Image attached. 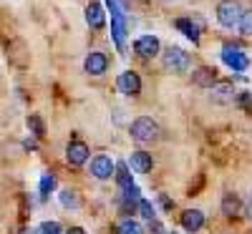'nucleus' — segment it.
Listing matches in <instances>:
<instances>
[{"label": "nucleus", "instance_id": "obj_21", "mask_svg": "<svg viewBox=\"0 0 252 234\" xmlns=\"http://www.w3.org/2000/svg\"><path fill=\"white\" fill-rule=\"evenodd\" d=\"M56 174H43V176H40V199H48V194H51V191L56 189Z\"/></svg>", "mask_w": 252, "mask_h": 234}, {"label": "nucleus", "instance_id": "obj_23", "mask_svg": "<svg viewBox=\"0 0 252 234\" xmlns=\"http://www.w3.org/2000/svg\"><path fill=\"white\" fill-rule=\"evenodd\" d=\"M136 211L141 214V219H146V222H154V219H157V209H154V204H152L149 199H141Z\"/></svg>", "mask_w": 252, "mask_h": 234}, {"label": "nucleus", "instance_id": "obj_13", "mask_svg": "<svg viewBox=\"0 0 252 234\" xmlns=\"http://www.w3.org/2000/svg\"><path fill=\"white\" fill-rule=\"evenodd\" d=\"M86 23L94 30H103V28H106V13H103V5L96 3V0H91V3L86 5Z\"/></svg>", "mask_w": 252, "mask_h": 234}, {"label": "nucleus", "instance_id": "obj_19", "mask_svg": "<svg viewBox=\"0 0 252 234\" xmlns=\"http://www.w3.org/2000/svg\"><path fill=\"white\" fill-rule=\"evenodd\" d=\"M116 184H119V189L121 191H126V189H131L134 186V181H131V169H129V164L126 161H121V164H116Z\"/></svg>", "mask_w": 252, "mask_h": 234}, {"label": "nucleus", "instance_id": "obj_28", "mask_svg": "<svg viewBox=\"0 0 252 234\" xmlns=\"http://www.w3.org/2000/svg\"><path fill=\"white\" fill-rule=\"evenodd\" d=\"M247 219L252 222V199H250V204H247Z\"/></svg>", "mask_w": 252, "mask_h": 234}, {"label": "nucleus", "instance_id": "obj_6", "mask_svg": "<svg viewBox=\"0 0 252 234\" xmlns=\"http://www.w3.org/2000/svg\"><path fill=\"white\" fill-rule=\"evenodd\" d=\"M174 26H177V30H182L189 40H192L194 46L199 43V38H202V33H204V20H202L199 15L177 18V20H174Z\"/></svg>", "mask_w": 252, "mask_h": 234}, {"label": "nucleus", "instance_id": "obj_22", "mask_svg": "<svg viewBox=\"0 0 252 234\" xmlns=\"http://www.w3.org/2000/svg\"><path fill=\"white\" fill-rule=\"evenodd\" d=\"M33 234H63V227H61V222L48 219V222H43V224H38Z\"/></svg>", "mask_w": 252, "mask_h": 234}, {"label": "nucleus", "instance_id": "obj_12", "mask_svg": "<svg viewBox=\"0 0 252 234\" xmlns=\"http://www.w3.org/2000/svg\"><path fill=\"white\" fill-rule=\"evenodd\" d=\"M209 98L217 101V103H232L237 98V91L229 81H217L212 88H209Z\"/></svg>", "mask_w": 252, "mask_h": 234}, {"label": "nucleus", "instance_id": "obj_17", "mask_svg": "<svg viewBox=\"0 0 252 234\" xmlns=\"http://www.w3.org/2000/svg\"><path fill=\"white\" fill-rule=\"evenodd\" d=\"M58 204H61L63 209H68V211H76V209L83 206V199H81V194H78L76 189L66 186V189L58 191Z\"/></svg>", "mask_w": 252, "mask_h": 234}, {"label": "nucleus", "instance_id": "obj_29", "mask_svg": "<svg viewBox=\"0 0 252 234\" xmlns=\"http://www.w3.org/2000/svg\"><path fill=\"white\" fill-rule=\"evenodd\" d=\"M166 3H177V0H166Z\"/></svg>", "mask_w": 252, "mask_h": 234}, {"label": "nucleus", "instance_id": "obj_3", "mask_svg": "<svg viewBox=\"0 0 252 234\" xmlns=\"http://www.w3.org/2000/svg\"><path fill=\"white\" fill-rule=\"evenodd\" d=\"M245 8L240 0H220L217 8H215V15H217V23L224 28V30H235L240 26V18H242Z\"/></svg>", "mask_w": 252, "mask_h": 234}, {"label": "nucleus", "instance_id": "obj_5", "mask_svg": "<svg viewBox=\"0 0 252 234\" xmlns=\"http://www.w3.org/2000/svg\"><path fill=\"white\" fill-rule=\"evenodd\" d=\"M91 176L96 181H109L111 176H116V161L109 154H96L91 159Z\"/></svg>", "mask_w": 252, "mask_h": 234}, {"label": "nucleus", "instance_id": "obj_15", "mask_svg": "<svg viewBox=\"0 0 252 234\" xmlns=\"http://www.w3.org/2000/svg\"><path fill=\"white\" fill-rule=\"evenodd\" d=\"M222 214L224 217H229V219H235V217H240L242 211H245V206H242V199L237 197V194H232V191H227V194L222 197Z\"/></svg>", "mask_w": 252, "mask_h": 234}, {"label": "nucleus", "instance_id": "obj_9", "mask_svg": "<svg viewBox=\"0 0 252 234\" xmlns=\"http://www.w3.org/2000/svg\"><path fill=\"white\" fill-rule=\"evenodd\" d=\"M116 86H119V91H121L124 96L136 98V96L141 93V78H139L136 71H124V73H119V78H116Z\"/></svg>", "mask_w": 252, "mask_h": 234}, {"label": "nucleus", "instance_id": "obj_26", "mask_svg": "<svg viewBox=\"0 0 252 234\" xmlns=\"http://www.w3.org/2000/svg\"><path fill=\"white\" fill-rule=\"evenodd\" d=\"M159 204H161L166 211H172V209H174V202H172L169 197H166V194H159Z\"/></svg>", "mask_w": 252, "mask_h": 234}, {"label": "nucleus", "instance_id": "obj_27", "mask_svg": "<svg viewBox=\"0 0 252 234\" xmlns=\"http://www.w3.org/2000/svg\"><path fill=\"white\" fill-rule=\"evenodd\" d=\"M66 234H86V232H83V229H81V227H71V229H68V232H66Z\"/></svg>", "mask_w": 252, "mask_h": 234}, {"label": "nucleus", "instance_id": "obj_10", "mask_svg": "<svg viewBox=\"0 0 252 234\" xmlns=\"http://www.w3.org/2000/svg\"><path fill=\"white\" fill-rule=\"evenodd\" d=\"M83 71L89 76H103L109 71V56L101 53V51H91L86 56V60H83Z\"/></svg>", "mask_w": 252, "mask_h": 234}, {"label": "nucleus", "instance_id": "obj_18", "mask_svg": "<svg viewBox=\"0 0 252 234\" xmlns=\"http://www.w3.org/2000/svg\"><path fill=\"white\" fill-rule=\"evenodd\" d=\"M114 234H146L144 224L134 217H121L116 224H114Z\"/></svg>", "mask_w": 252, "mask_h": 234}, {"label": "nucleus", "instance_id": "obj_25", "mask_svg": "<svg viewBox=\"0 0 252 234\" xmlns=\"http://www.w3.org/2000/svg\"><path fill=\"white\" fill-rule=\"evenodd\" d=\"M235 103L240 106V109H242L245 114H252V93H247V91H242V93H237V98H235Z\"/></svg>", "mask_w": 252, "mask_h": 234}, {"label": "nucleus", "instance_id": "obj_24", "mask_svg": "<svg viewBox=\"0 0 252 234\" xmlns=\"http://www.w3.org/2000/svg\"><path fill=\"white\" fill-rule=\"evenodd\" d=\"M237 30H240V33H242L245 38H252V8L242 13V18H240V26H237Z\"/></svg>", "mask_w": 252, "mask_h": 234}, {"label": "nucleus", "instance_id": "obj_20", "mask_svg": "<svg viewBox=\"0 0 252 234\" xmlns=\"http://www.w3.org/2000/svg\"><path fill=\"white\" fill-rule=\"evenodd\" d=\"M26 126H28V131H31L35 139H43V136H46V123H43V118H40L38 114H31V116L26 118Z\"/></svg>", "mask_w": 252, "mask_h": 234}, {"label": "nucleus", "instance_id": "obj_1", "mask_svg": "<svg viewBox=\"0 0 252 234\" xmlns=\"http://www.w3.org/2000/svg\"><path fill=\"white\" fill-rule=\"evenodd\" d=\"M129 134H131V139H134L136 144L146 146V144H154V141H159L161 129H159V123H157L152 116H139V118H134V121H131V126H129Z\"/></svg>", "mask_w": 252, "mask_h": 234}, {"label": "nucleus", "instance_id": "obj_11", "mask_svg": "<svg viewBox=\"0 0 252 234\" xmlns=\"http://www.w3.org/2000/svg\"><path fill=\"white\" fill-rule=\"evenodd\" d=\"M126 164H129V169L134 174H149L154 169V159L149 151H131V156L126 159Z\"/></svg>", "mask_w": 252, "mask_h": 234}, {"label": "nucleus", "instance_id": "obj_4", "mask_svg": "<svg viewBox=\"0 0 252 234\" xmlns=\"http://www.w3.org/2000/svg\"><path fill=\"white\" fill-rule=\"evenodd\" d=\"M222 63L227 68H232L235 73H242V71H247L250 68V58H247V53L242 51V48H237V46H222Z\"/></svg>", "mask_w": 252, "mask_h": 234}, {"label": "nucleus", "instance_id": "obj_2", "mask_svg": "<svg viewBox=\"0 0 252 234\" xmlns=\"http://www.w3.org/2000/svg\"><path fill=\"white\" fill-rule=\"evenodd\" d=\"M161 63L169 73L184 76V73H189V68H192V56L179 46H169V48L161 51Z\"/></svg>", "mask_w": 252, "mask_h": 234}, {"label": "nucleus", "instance_id": "obj_8", "mask_svg": "<svg viewBox=\"0 0 252 234\" xmlns=\"http://www.w3.org/2000/svg\"><path fill=\"white\" fill-rule=\"evenodd\" d=\"M134 51H136L141 58H157V56H161V43H159L157 35L146 33V35H139V38L134 40Z\"/></svg>", "mask_w": 252, "mask_h": 234}, {"label": "nucleus", "instance_id": "obj_16", "mask_svg": "<svg viewBox=\"0 0 252 234\" xmlns=\"http://www.w3.org/2000/svg\"><path fill=\"white\" fill-rule=\"evenodd\" d=\"M182 227L189 232V234H197L202 227H204V211L199 209H187L182 214Z\"/></svg>", "mask_w": 252, "mask_h": 234}, {"label": "nucleus", "instance_id": "obj_7", "mask_svg": "<svg viewBox=\"0 0 252 234\" xmlns=\"http://www.w3.org/2000/svg\"><path fill=\"white\" fill-rule=\"evenodd\" d=\"M91 159V148H89V144L86 141H78V139H73V141H68V146H66V161L71 164V166H83Z\"/></svg>", "mask_w": 252, "mask_h": 234}, {"label": "nucleus", "instance_id": "obj_14", "mask_svg": "<svg viewBox=\"0 0 252 234\" xmlns=\"http://www.w3.org/2000/svg\"><path fill=\"white\" fill-rule=\"evenodd\" d=\"M220 78H217V71L215 68H209V66H202V68H197L194 73H192V83L197 88H212L215 83H217Z\"/></svg>", "mask_w": 252, "mask_h": 234}]
</instances>
